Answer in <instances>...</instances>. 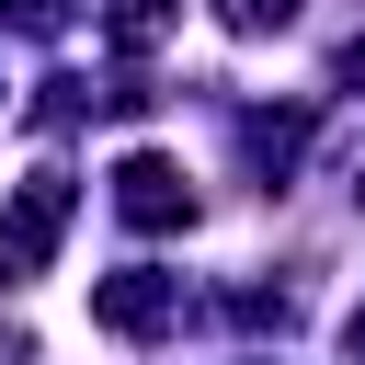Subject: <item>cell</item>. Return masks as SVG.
<instances>
[{"instance_id": "1", "label": "cell", "mask_w": 365, "mask_h": 365, "mask_svg": "<svg viewBox=\"0 0 365 365\" xmlns=\"http://www.w3.org/2000/svg\"><path fill=\"white\" fill-rule=\"evenodd\" d=\"M68 240V171H34L11 205H0V285H23V274H46V251Z\"/></svg>"}, {"instance_id": "2", "label": "cell", "mask_w": 365, "mask_h": 365, "mask_svg": "<svg viewBox=\"0 0 365 365\" xmlns=\"http://www.w3.org/2000/svg\"><path fill=\"white\" fill-rule=\"evenodd\" d=\"M91 319H103L114 342H160V331L182 319V274H148V262H125V274H103V285H91Z\"/></svg>"}, {"instance_id": "3", "label": "cell", "mask_w": 365, "mask_h": 365, "mask_svg": "<svg viewBox=\"0 0 365 365\" xmlns=\"http://www.w3.org/2000/svg\"><path fill=\"white\" fill-rule=\"evenodd\" d=\"M114 217H125V228H194V182H182V160L125 148V160H114Z\"/></svg>"}, {"instance_id": "4", "label": "cell", "mask_w": 365, "mask_h": 365, "mask_svg": "<svg viewBox=\"0 0 365 365\" xmlns=\"http://www.w3.org/2000/svg\"><path fill=\"white\" fill-rule=\"evenodd\" d=\"M297 148H308V114H240V160H251V171H274V182H285V160H297Z\"/></svg>"}, {"instance_id": "5", "label": "cell", "mask_w": 365, "mask_h": 365, "mask_svg": "<svg viewBox=\"0 0 365 365\" xmlns=\"http://www.w3.org/2000/svg\"><path fill=\"white\" fill-rule=\"evenodd\" d=\"M171 23H182V0H103V34H114L125 57H148Z\"/></svg>"}, {"instance_id": "6", "label": "cell", "mask_w": 365, "mask_h": 365, "mask_svg": "<svg viewBox=\"0 0 365 365\" xmlns=\"http://www.w3.org/2000/svg\"><path fill=\"white\" fill-rule=\"evenodd\" d=\"M217 23H228V34H285L297 0H217Z\"/></svg>"}, {"instance_id": "7", "label": "cell", "mask_w": 365, "mask_h": 365, "mask_svg": "<svg viewBox=\"0 0 365 365\" xmlns=\"http://www.w3.org/2000/svg\"><path fill=\"white\" fill-rule=\"evenodd\" d=\"M68 23V0H11V34H57Z\"/></svg>"}, {"instance_id": "8", "label": "cell", "mask_w": 365, "mask_h": 365, "mask_svg": "<svg viewBox=\"0 0 365 365\" xmlns=\"http://www.w3.org/2000/svg\"><path fill=\"white\" fill-rule=\"evenodd\" d=\"M0 365H34V342H23V331H11V319H0Z\"/></svg>"}, {"instance_id": "9", "label": "cell", "mask_w": 365, "mask_h": 365, "mask_svg": "<svg viewBox=\"0 0 365 365\" xmlns=\"http://www.w3.org/2000/svg\"><path fill=\"white\" fill-rule=\"evenodd\" d=\"M342 354H354V365H365V308H354V319H342Z\"/></svg>"}, {"instance_id": "10", "label": "cell", "mask_w": 365, "mask_h": 365, "mask_svg": "<svg viewBox=\"0 0 365 365\" xmlns=\"http://www.w3.org/2000/svg\"><path fill=\"white\" fill-rule=\"evenodd\" d=\"M354 205H365V160H354Z\"/></svg>"}]
</instances>
